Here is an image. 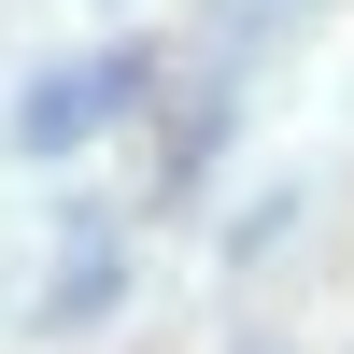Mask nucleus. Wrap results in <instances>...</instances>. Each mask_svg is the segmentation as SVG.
I'll list each match as a JSON object with an SVG mask.
<instances>
[{
  "label": "nucleus",
  "instance_id": "nucleus-1",
  "mask_svg": "<svg viewBox=\"0 0 354 354\" xmlns=\"http://www.w3.org/2000/svg\"><path fill=\"white\" fill-rule=\"evenodd\" d=\"M142 85H156V71H142L128 43H113V57H71V71H43V85L15 100V142H28V156H71V142H100L113 113L142 100Z\"/></svg>",
  "mask_w": 354,
  "mask_h": 354
}]
</instances>
